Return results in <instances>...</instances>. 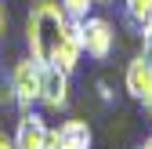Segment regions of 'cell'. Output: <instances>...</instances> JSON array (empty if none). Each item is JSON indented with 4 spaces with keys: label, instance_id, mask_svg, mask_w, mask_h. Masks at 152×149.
Returning a JSON list of instances; mask_svg holds the SVG:
<instances>
[{
    "label": "cell",
    "instance_id": "6da1fadb",
    "mask_svg": "<svg viewBox=\"0 0 152 149\" xmlns=\"http://www.w3.org/2000/svg\"><path fill=\"white\" fill-rule=\"evenodd\" d=\"M65 22H69V15L62 7V0H36L29 7L26 47H29V55L36 62H54L58 44H62V33H65Z\"/></svg>",
    "mask_w": 152,
    "mask_h": 149
},
{
    "label": "cell",
    "instance_id": "7a4b0ae2",
    "mask_svg": "<svg viewBox=\"0 0 152 149\" xmlns=\"http://www.w3.org/2000/svg\"><path fill=\"white\" fill-rule=\"evenodd\" d=\"M7 77H11V87H15V105L18 109H36L40 105V62L33 55L18 58Z\"/></svg>",
    "mask_w": 152,
    "mask_h": 149
},
{
    "label": "cell",
    "instance_id": "3957f363",
    "mask_svg": "<svg viewBox=\"0 0 152 149\" xmlns=\"http://www.w3.org/2000/svg\"><path fill=\"white\" fill-rule=\"evenodd\" d=\"M80 29H83V55H91L94 62H105L116 47V26L102 15H87L80 18Z\"/></svg>",
    "mask_w": 152,
    "mask_h": 149
},
{
    "label": "cell",
    "instance_id": "277c9868",
    "mask_svg": "<svg viewBox=\"0 0 152 149\" xmlns=\"http://www.w3.org/2000/svg\"><path fill=\"white\" fill-rule=\"evenodd\" d=\"M69 77L58 62H40V105L44 109H65L69 105Z\"/></svg>",
    "mask_w": 152,
    "mask_h": 149
},
{
    "label": "cell",
    "instance_id": "5b68a950",
    "mask_svg": "<svg viewBox=\"0 0 152 149\" xmlns=\"http://www.w3.org/2000/svg\"><path fill=\"white\" fill-rule=\"evenodd\" d=\"M47 135H51L47 120L36 113V109H22L11 142H15V149H47Z\"/></svg>",
    "mask_w": 152,
    "mask_h": 149
},
{
    "label": "cell",
    "instance_id": "8992f818",
    "mask_svg": "<svg viewBox=\"0 0 152 149\" xmlns=\"http://www.w3.org/2000/svg\"><path fill=\"white\" fill-rule=\"evenodd\" d=\"M123 87H127V95L134 98L138 105L148 109V102H152V62L145 58V55H134V58L127 62V69H123Z\"/></svg>",
    "mask_w": 152,
    "mask_h": 149
},
{
    "label": "cell",
    "instance_id": "52a82bcc",
    "mask_svg": "<svg viewBox=\"0 0 152 149\" xmlns=\"http://www.w3.org/2000/svg\"><path fill=\"white\" fill-rule=\"evenodd\" d=\"M91 145H94V135L87 120H62L47 135V149H91Z\"/></svg>",
    "mask_w": 152,
    "mask_h": 149
},
{
    "label": "cell",
    "instance_id": "ba28073f",
    "mask_svg": "<svg viewBox=\"0 0 152 149\" xmlns=\"http://www.w3.org/2000/svg\"><path fill=\"white\" fill-rule=\"evenodd\" d=\"M80 55H83V29H80V18H69L65 22V33H62V44H58V55H54V62L62 69H76L80 66Z\"/></svg>",
    "mask_w": 152,
    "mask_h": 149
},
{
    "label": "cell",
    "instance_id": "9c48e42d",
    "mask_svg": "<svg viewBox=\"0 0 152 149\" xmlns=\"http://www.w3.org/2000/svg\"><path fill=\"white\" fill-rule=\"evenodd\" d=\"M123 22L141 33L145 22H152V0H123Z\"/></svg>",
    "mask_w": 152,
    "mask_h": 149
},
{
    "label": "cell",
    "instance_id": "30bf717a",
    "mask_svg": "<svg viewBox=\"0 0 152 149\" xmlns=\"http://www.w3.org/2000/svg\"><path fill=\"white\" fill-rule=\"evenodd\" d=\"M62 7H65L69 18H87L91 7H94V0H62Z\"/></svg>",
    "mask_w": 152,
    "mask_h": 149
},
{
    "label": "cell",
    "instance_id": "8fae6325",
    "mask_svg": "<svg viewBox=\"0 0 152 149\" xmlns=\"http://www.w3.org/2000/svg\"><path fill=\"white\" fill-rule=\"evenodd\" d=\"M141 55L152 62V22H145V29H141Z\"/></svg>",
    "mask_w": 152,
    "mask_h": 149
},
{
    "label": "cell",
    "instance_id": "7c38bea8",
    "mask_svg": "<svg viewBox=\"0 0 152 149\" xmlns=\"http://www.w3.org/2000/svg\"><path fill=\"white\" fill-rule=\"evenodd\" d=\"M94 91H98V98L109 105L112 98H116V95H112V87H109V80H94Z\"/></svg>",
    "mask_w": 152,
    "mask_h": 149
},
{
    "label": "cell",
    "instance_id": "4fadbf2b",
    "mask_svg": "<svg viewBox=\"0 0 152 149\" xmlns=\"http://www.w3.org/2000/svg\"><path fill=\"white\" fill-rule=\"evenodd\" d=\"M4 29H7V15H4V0H0V36H4Z\"/></svg>",
    "mask_w": 152,
    "mask_h": 149
},
{
    "label": "cell",
    "instance_id": "5bb4252c",
    "mask_svg": "<svg viewBox=\"0 0 152 149\" xmlns=\"http://www.w3.org/2000/svg\"><path fill=\"white\" fill-rule=\"evenodd\" d=\"M0 149H15V142H11V138H7L4 131H0Z\"/></svg>",
    "mask_w": 152,
    "mask_h": 149
},
{
    "label": "cell",
    "instance_id": "9a60e30c",
    "mask_svg": "<svg viewBox=\"0 0 152 149\" xmlns=\"http://www.w3.org/2000/svg\"><path fill=\"white\" fill-rule=\"evenodd\" d=\"M134 149H152V138H145L141 145H134Z\"/></svg>",
    "mask_w": 152,
    "mask_h": 149
},
{
    "label": "cell",
    "instance_id": "2e32d148",
    "mask_svg": "<svg viewBox=\"0 0 152 149\" xmlns=\"http://www.w3.org/2000/svg\"><path fill=\"white\" fill-rule=\"evenodd\" d=\"M148 120H152V102H148Z\"/></svg>",
    "mask_w": 152,
    "mask_h": 149
},
{
    "label": "cell",
    "instance_id": "e0dca14e",
    "mask_svg": "<svg viewBox=\"0 0 152 149\" xmlns=\"http://www.w3.org/2000/svg\"><path fill=\"white\" fill-rule=\"evenodd\" d=\"M94 4H98V0H94ZM102 4H109V0H102Z\"/></svg>",
    "mask_w": 152,
    "mask_h": 149
}]
</instances>
